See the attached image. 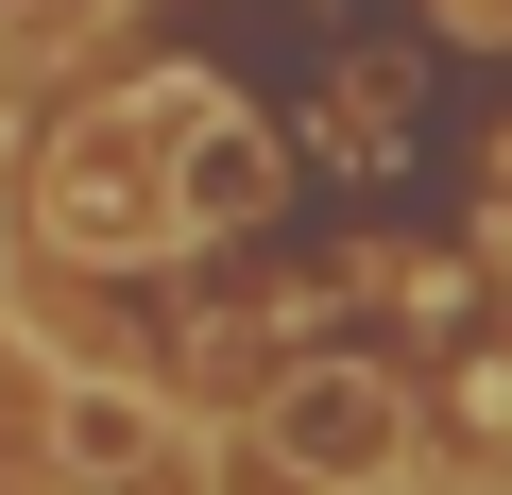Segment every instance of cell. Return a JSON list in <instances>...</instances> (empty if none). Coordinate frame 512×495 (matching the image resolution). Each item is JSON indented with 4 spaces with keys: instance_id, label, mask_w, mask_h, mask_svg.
<instances>
[{
    "instance_id": "1",
    "label": "cell",
    "mask_w": 512,
    "mask_h": 495,
    "mask_svg": "<svg viewBox=\"0 0 512 495\" xmlns=\"http://www.w3.org/2000/svg\"><path fill=\"white\" fill-rule=\"evenodd\" d=\"M239 461H256V495H376V478L410 461V393H393L376 359H308V376L256 393Z\"/></svg>"
},
{
    "instance_id": "2",
    "label": "cell",
    "mask_w": 512,
    "mask_h": 495,
    "mask_svg": "<svg viewBox=\"0 0 512 495\" xmlns=\"http://www.w3.org/2000/svg\"><path fill=\"white\" fill-rule=\"evenodd\" d=\"M35 444L103 495H188V410L137 376H35Z\"/></svg>"
}]
</instances>
